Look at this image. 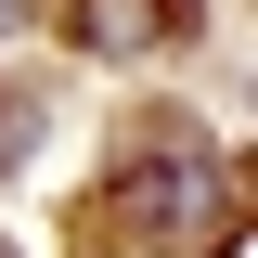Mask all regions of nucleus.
Listing matches in <instances>:
<instances>
[{
    "mask_svg": "<svg viewBox=\"0 0 258 258\" xmlns=\"http://www.w3.org/2000/svg\"><path fill=\"white\" fill-rule=\"evenodd\" d=\"M103 207H116V232H142V245H168V258L232 245V220H245V194H232V168H220V155H142Z\"/></svg>",
    "mask_w": 258,
    "mask_h": 258,
    "instance_id": "f257e3e1",
    "label": "nucleus"
},
{
    "mask_svg": "<svg viewBox=\"0 0 258 258\" xmlns=\"http://www.w3.org/2000/svg\"><path fill=\"white\" fill-rule=\"evenodd\" d=\"M168 26H181V0H78V39L91 52H155Z\"/></svg>",
    "mask_w": 258,
    "mask_h": 258,
    "instance_id": "f03ea898",
    "label": "nucleus"
},
{
    "mask_svg": "<svg viewBox=\"0 0 258 258\" xmlns=\"http://www.w3.org/2000/svg\"><path fill=\"white\" fill-rule=\"evenodd\" d=\"M0 26H13V0H0Z\"/></svg>",
    "mask_w": 258,
    "mask_h": 258,
    "instance_id": "7ed1b4c3",
    "label": "nucleus"
}]
</instances>
